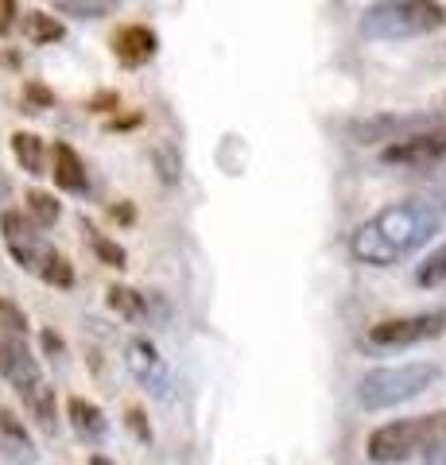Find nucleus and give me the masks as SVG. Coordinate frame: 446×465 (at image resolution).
Instances as JSON below:
<instances>
[{
	"instance_id": "nucleus-11",
	"label": "nucleus",
	"mask_w": 446,
	"mask_h": 465,
	"mask_svg": "<svg viewBox=\"0 0 446 465\" xmlns=\"http://www.w3.org/2000/svg\"><path fill=\"white\" fill-rule=\"evenodd\" d=\"M155 51H160V39H155V32L152 27H144V24H128V27H121V32L113 35V54H117L121 66L152 63Z\"/></svg>"
},
{
	"instance_id": "nucleus-31",
	"label": "nucleus",
	"mask_w": 446,
	"mask_h": 465,
	"mask_svg": "<svg viewBox=\"0 0 446 465\" xmlns=\"http://www.w3.org/2000/svg\"><path fill=\"white\" fill-rule=\"evenodd\" d=\"M109 213H113V217H121V222H133V206H113Z\"/></svg>"
},
{
	"instance_id": "nucleus-27",
	"label": "nucleus",
	"mask_w": 446,
	"mask_h": 465,
	"mask_svg": "<svg viewBox=\"0 0 446 465\" xmlns=\"http://www.w3.org/2000/svg\"><path fill=\"white\" fill-rule=\"evenodd\" d=\"M39 341H43V353H47V357H63L66 353V345H63V338L55 330H43Z\"/></svg>"
},
{
	"instance_id": "nucleus-18",
	"label": "nucleus",
	"mask_w": 446,
	"mask_h": 465,
	"mask_svg": "<svg viewBox=\"0 0 446 465\" xmlns=\"http://www.w3.org/2000/svg\"><path fill=\"white\" fill-rule=\"evenodd\" d=\"M105 299H109V311L128 318V322H140V318L148 314V299H144L140 291H133V287H109Z\"/></svg>"
},
{
	"instance_id": "nucleus-12",
	"label": "nucleus",
	"mask_w": 446,
	"mask_h": 465,
	"mask_svg": "<svg viewBox=\"0 0 446 465\" xmlns=\"http://www.w3.org/2000/svg\"><path fill=\"white\" fill-rule=\"evenodd\" d=\"M0 458H5L8 465H35L39 450L32 442V434H27V427L16 419V411H0Z\"/></svg>"
},
{
	"instance_id": "nucleus-10",
	"label": "nucleus",
	"mask_w": 446,
	"mask_h": 465,
	"mask_svg": "<svg viewBox=\"0 0 446 465\" xmlns=\"http://www.w3.org/2000/svg\"><path fill=\"white\" fill-rule=\"evenodd\" d=\"M0 376H5L20 396H27L32 388H39L47 381L39 369V361L27 353V345L20 338H12V333H0Z\"/></svg>"
},
{
	"instance_id": "nucleus-1",
	"label": "nucleus",
	"mask_w": 446,
	"mask_h": 465,
	"mask_svg": "<svg viewBox=\"0 0 446 465\" xmlns=\"http://www.w3.org/2000/svg\"><path fill=\"white\" fill-rule=\"evenodd\" d=\"M439 225L442 213L431 202H396V206H384L353 229L350 252L369 268H392L411 252H420L439 232Z\"/></svg>"
},
{
	"instance_id": "nucleus-6",
	"label": "nucleus",
	"mask_w": 446,
	"mask_h": 465,
	"mask_svg": "<svg viewBox=\"0 0 446 465\" xmlns=\"http://www.w3.org/2000/svg\"><path fill=\"white\" fill-rule=\"evenodd\" d=\"M446 330V311H431V314H404V318H384V322L369 326V345L377 349H408L439 338Z\"/></svg>"
},
{
	"instance_id": "nucleus-15",
	"label": "nucleus",
	"mask_w": 446,
	"mask_h": 465,
	"mask_svg": "<svg viewBox=\"0 0 446 465\" xmlns=\"http://www.w3.org/2000/svg\"><path fill=\"white\" fill-rule=\"evenodd\" d=\"M12 155H16V163L27 171V174H51L47 171V148H43V140L35 133H16L12 136Z\"/></svg>"
},
{
	"instance_id": "nucleus-17",
	"label": "nucleus",
	"mask_w": 446,
	"mask_h": 465,
	"mask_svg": "<svg viewBox=\"0 0 446 465\" xmlns=\"http://www.w3.org/2000/svg\"><path fill=\"white\" fill-rule=\"evenodd\" d=\"M55 12L74 20H105L117 12V0H55Z\"/></svg>"
},
{
	"instance_id": "nucleus-30",
	"label": "nucleus",
	"mask_w": 446,
	"mask_h": 465,
	"mask_svg": "<svg viewBox=\"0 0 446 465\" xmlns=\"http://www.w3.org/2000/svg\"><path fill=\"white\" fill-rule=\"evenodd\" d=\"M427 465H446V442H439L435 450L427 454Z\"/></svg>"
},
{
	"instance_id": "nucleus-29",
	"label": "nucleus",
	"mask_w": 446,
	"mask_h": 465,
	"mask_svg": "<svg viewBox=\"0 0 446 465\" xmlns=\"http://www.w3.org/2000/svg\"><path fill=\"white\" fill-rule=\"evenodd\" d=\"M12 198V179H8V174L5 171H0V210H5V202Z\"/></svg>"
},
{
	"instance_id": "nucleus-2",
	"label": "nucleus",
	"mask_w": 446,
	"mask_h": 465,
	"mask_svg": "<svg viewBox=\"0 0 446 465\" xmlns=\"http://www.w3.org/2000/svg\"><path fill=\"white\" fill-rule=\"evenodd\" d=\"M439 442H446V411L435 415H415V419H396L369 434V461L377 465H400L415 454H431Z\"/></svg>"
},
{
	"instance_id": "nucleus-26",
	"label": "nucleus",
	"mask_w": 446,
	"mask_h": 465,
	"mask_svg": "<svg viewBox=\"0 0 446 465\" xmlns=\"http://www.w3.org/2000/svg\"><path fill=\"white\" fill-rule=\"evenodd\" d=\"M124 423H128V430H133L140 442H152V427H148V419H144V411H140V407H128Z\"/></svg>"
},
{
	"instance_id": "nucleus-16",
	"label": "nucleus",
	"mask_w": 446,
	"mask_h": 465,
	"mask_svg": "<svg viewBox=\"0 0 446 465\" xmlns=\"http://www.w3.org/2000/svg\"><path fill=\"white\" fill-rule=\"evenodd\" d=\"M66 35V27L47 16V12H24V39L35 43V47H47V43H59Z\"/></svg>"
},
{
	"instance_id": "nucleus-4",
	"label": "nucleus",
	"mask_w": 446,
	"mask_h": 465,
	"mask_svg": "<svg viewBox=\"0 0 446 465\" xmlns=\"http://www.w3.org/2000/svg\"><path fill=\"white\" fill-rule=\"evenodd\" d=\"M439 381V369L427 365V361H408V365H388V369H372L362 376L357 384V400H362L365 411H388V407H400Z\"/></svg>"
},
{
	"instance_id": "nucleus-32",
	"label": "nucleus",
	"mask_w": 446,
	"mask_h": 465,
	"mask_svg": "<svg viewBox=\"0 0 446 465\" xmlns=\"http://www.w3.org/2000/svg\"><path fill=\"white\" fill-rule=\"evenodd\" d=\"M90 465H113V461H109V458H102V454H94V458H90Z\"/></svg>"
},
{
	"instance_id": "nucleus-3",
	"label": "nucleus",
	"mask_w": 446,
	"mask_h": 465,
	"mask_svg": "<svg viewBox=\"0 0 446 465\" xmlns=\"http://www.w3.org/2000/svg\"><path fill=\"white\" fill-rule=\"evenodd\" d=\"M446 24V8L439 0H377L362 12L365 39H415L439 32Z\"/></svg>"
},
{
	"instance_id": "nucleus-5",
	"label": "nucleus",
	"mask_w": 446,
	"mask_h": 465,
	"mask_svg": "<svg viewBox=\"0 0 446 465\" xmlns=\"http://www.w3.org/2000/svg\"><path fill=\"white\" fill-rule=\"evenodd\" d=\"M442 124L446 121L439 113H377V116H365V121L350 124V136L357 143H400V140H411Z\"/></svg>"
},
{
	"instance_id": "nucleus-20",
	"label": "nucleus",
	"mask_w": 446,
	"mask_h": 465,
	"mask_svg": "<svg viewBox=\"0 0 446 465\" xmlns=\"http://www.w3.org/2000/svg\"><path fill=\"white\" fill-rule=\"evenodd\" d=\"M82 232H85V237H90V244H94V252H97V260H102V264H109V268H124V249H121V244L117 241H109L105 237V232H97L90 222H85V217H82Z\"/></svg>"
},
{
	"instance_id": "nucleus-9",
	"label": "nucleus",
	"mask_w": 446,
	"mask_h": 465,
	"mask_svg": "<svg viewBox=\"0 0 446 465\" xmlns=\"http://www.w3.org/2000/svg\"><path fill=\"white\" fill-rule=\"evenodd\" d=\"M381 159L392 163V167H431V163H439V159H446V124L411 136V140L388 143V148L381 152Z\"/></svg>"
},
{
	"instance_id": "nucleus-19",
	"label": "nucleus",
	"mask_w": 446,
	"mask_h": 465,
	"mask_svg": "<svg viewBox=\"0 0 446 465\" xmlns=\"http://www.w3.org/2000/svg\"><path fill=\"white\" fill-rule=\"evenodd\" d=\"M39 280L66 291V287H74V268H70V260L63 252L47 249V256H43V264H39Z\"/></svg>"
},
{
	"instance_id": "nucleus-14",
	"label": "nucleus",
	"mask_w": 446,
	"mask_h": 465,
	"mask_svg": "<svg viewBox=\"0 0 446 465\" xmlns=\"http://www.w3.org/2000/svg\"><path fill=\"white\" fill-rule=\"evenodd\" d=\"M66 419H70V427H74L78 439H85V442H102L105 434H109V419H105V411H102L97 403L82 400V396L66 400Z\"/></svg>"
},
{
	"instance_id": "nucleus-21",
	"label": "nucleus",
	"mask_w": 446,
	"mask_h": 465,
	"mask_svg": "<svg viewBox=\"0 0 446 465\" xmlns=\"http://www.w3.org/2000/svg\"><path fill=\"white\" fill-rule=\"evenodd\" d=\"M24 202H27V213H32V222L43 225V229L55 225V222L63 217V206H59V202H55V194H47V191H27Z\"/></svg>"
},
{
	"instance_id": "nucleus-8",
	"label": "nucleus",
	"mask_w": 446,
	"mask_h": 465,
	"mask_svg": "<svg viewBox=\"0 0 446 465\" xmlns=\"http://www.w3.org/2000/svg\"><path fill=\"white\" fill-rule=\"evenodd\" d=\"M124 365L128 372L136 376V381L152 391V396H167L171 388V372H167V361L160 357V349H155L148 338H133L124 345Z\"/></svg>"
},
{
	"instance_id": "nucleus-7",
	"label": "nucleus",
	"mask_w": 446,
	"mask_h": 465,
	"mask_svg": "<svg viewBox=\"0 0 446 465\" xmlns=\"http://www.w3.org/2000/svg\"><path fill=\"white\" fill-rule=\"evenodd\" d=\"M0 237H5V249L12 252V260H16L24 272L39 275V264H43V256H47V244L39 241V232L32 229V222H27L24 213H16V210L0 213Z\"/></svg>"
},
{
	"instance_id": "nucleus-13",
	"label": "nucleus",
	"mask_w": 446,
	"mask_h": 465,
	"mask_svg": "<svg viewBox=\"0 0 446 465\" xmlns=\"http://www.w3.org/2000/svg\"><path fill=\"white\" fill-rule=\"evenodd\" d=\"M51 174H55V186H63L66 194H85L90 191V174H85V163L78 159V152L70 143H55L51 148Z\"/></svg>"
},
{
	"instance_id": "nucleus-25",
	"label": "nucleus",
	"mask_w": 446,
	"mask_h": 465,
	"mask_svg": "<svg viewBox=\"0 0 446 465\" xmlns=\"http://www.w3.org/2000/svg\"><path fill=\"white\" fill-rule=\"evenodd\" d=\"M51 101H55V97L43 90L39 82H27V85H24V109H27V113H43V109L51 105Z\"/></svg>"
},
{
	"instance_id": "nucleus-23",
	"label": "nucleus",
	"mask_w": 446,
	"mask_h": 465,
	"mask_svg": "<svg viewBox=\"0 0 446 465\" xmlns=\"http://www.w3.org/2000/svg\"><path fill=\"white\" fill-rule=\"evenodd\" d=\"M0 326H5V333H12V338H24L27 333V314L12 299H0Z\"/></svg>"
},
{
	"instance_id": "nucleus-24",
	"label": "nucleus",
	"mask_w": 446,
	"mask_h": 465,
	"mask_svg": "<svg viewBox=\"0 0 446 465\" xmlns=\"http://www.w3.org/2000/svg\"><path fill=\"white\" fill-rule=\"evenodd\" d=\"M152 163L160 167L164 183H179V155L167 148V143H152Z\"/></svg>"
},
{
	"instance_id": "nucleus-28",
	"label": "nucleus",
	"mask_w": 446,
	"mask_h": 465,
	"mask_svg": "<svg viewBox=\"0 0 446 465\" xmlns=\"http://www.w3.org/2000/svg\"><path fill=\"white\" fill-rule=\"evenodd\" d=\"M16 0H0V35L5 32H12V24H16Z\"/></svg>"
},
{
	"instance_id": "nucleus-22",
	"label": "nucleus",
	"mask_w": 446,
	"mask_h": 465,
	"mask_svg": "<svg viewBox=\"0 0 446 465\" xmlns=\"http://www.w3.org/2000/svg\"><path fill=\"white\" fill-rule=\"evenodd\" d=\"M415 283H420V287H439V283H446V244H439V249L420 264V272H415Z\"/></svg>"
}]
</instances>
